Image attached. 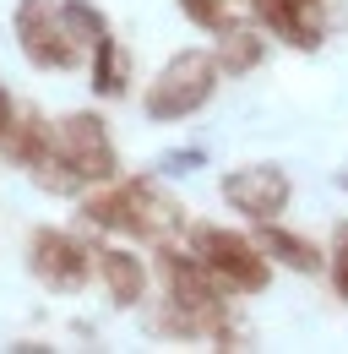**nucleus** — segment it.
<instances>
[{
    "instance_id": "nucleus-1",
    "label": "nucleus",
    "mask_w": 348,
    "mask_h": 354,
    "mask_svg": "<svg viewBox=\"0 0 348 354\" xmlns=\"http://www.w3.org/2000/svg\"><path fill=\"white\" fill-rule=\"evenodd\" d=\"M82 223L87 229H120L130 240L164 245L174 229L185 223V207L158 191V180H109V191L87 196L82 202Z\"/></svg>"
},
{
    "instance_id": "nucleus-2",
    "label": "nucleus",
    "mask_w": 348,
    "mask_h": 354,
    "mask_svg": "<svg viewBox=\"0 0 348 354\" xmlns=\"http://www.w3.org/2000/svg\"><path fill=\"white\" fill-rule=\"evenodd\" d=\"M218 93V55L207 49H180L169 66L147 82V120H191L196 109H207V98Z\"/></svg>"
},
{
    "instance_id": "nucleus-3",
    "label": "nucleus",
    "mask_w": 348,
    "mask_h": 354,
    "mask_svg": "<svg viewBox=\"0 0 348 354\" xmlns=\"http://www.w3.org/2000/svg\"><path fill=\"white\" fill-rule=\"evenodd\" d=\"M191 251L213 267V278L229 295H261L267 278H272V257L256 240H245L240 229H223V223H196L191 229Z\"/></svg>"
},
{
    "instance_id": "nucleus-4",
    "label": "nucleus",
    "mask_w": 348,
    "mask_h": 354,
    "mask_svg": "<svg viewBox=\"0 0 348 354\" xmlns=\"http://www.w3.org/2000/svg\"><path fill=\"white\" fill-rule=\"evenodd\" d=\"M55 158H60V169L66 175H77V185H109V180L120 175V158H115V142L104 131V120L98 115H66L60 126H55V147H49Z\"/></svg>"
},
{
    "instance_id": "nucleus-5",
    "label": "nucleus",
    "mask_w": 348,
    "mask_h": 354,
    "mask_svg": "<svg viewBox=\"0 0 348 354\" xmlns=\"http://www.w3.org/2000/svg\"><path fill=\"white\" fill-rule=\"evenodd\" d=\"M11 28H17V44L28 55V66H39V71H71L77 55H82V44L66 33V22L49 0H22Z\"/></svg>"
},
{
    "instance_id": "nucleus-6",
    "label": "nucleus",
    "mask_w": 348,
    "mask_h": 354,
    "mask_svg": "<svg viewBox=\"0 0 348 354\" xmlns=\"http://www.w3.org/2000/svg\"><path fill=\"white\" fill-rule=\"evenodd\" d=\"M28 267H33L39 283L60 289V295H77L87 283V272H93V251L66 229H39L28 240Z\"/></svg>"
},
{
    "instance_id": "nucleus-7",
    "label": "nucleus",
    "mask_w": 348,
    "mask_h": 354,
    "mask_svg": "<svg viewBox=\"0 0 348 354\" xmlns=\"http://www.w3.org/2000/svg\"><path fill=\"white\" fill-rule=\"evenodd\" d=\"M289 196H294V185H289V175H283L278 164H245V169L223 175V202H229L234 213H245L251 223L278 218V213L289 207Z\"/></svg>"
},
{
    "instance_id": "nucleus-8",
    "label": "nucleus",
    "mask_w": 348,
    "mask_h": 354,
    "mask_svg": "<svg viewBox=\"0 0 348 354\" xmlns=\"http://www.w3.org/2000/svg\"><path fill=\"white\" fill-rule=\"evenodd\" d=\"M251 11H256L261 28L272 39H283V44H294V49L321 44V0H251Z\"/></svg>"
},
{
    "instance_id": "nucleus-9",
    "label": "nucleus",
    "mask_w": 348,
    "mask_h": 354,
    "mask_svg": "<svg viewBox=\"0 0 348 354\" xmlns=\"http://www.w3.org/2000/svg\"><path fill=\"white\" fill-rule=\"evenodd\" d=\"M98 278H104V289H109L115 306H136L147 295V267L136 262V251H120V245L98 251Z\"/></svg>"
},
{
    "instance_id": "nucleus-10",
    "label": "nucleus",
    "mask_w": 348,
    "mask_h": 354,
    "mask_svg": "<svg viewBox=\"0 0 348 354\" xmlns=\"http://www.w3.org/2000/svg\"><path fill=\"white\" fill-rule=\"evenodd\" d=\"M256 245L272 257V262H283L289 272H321V267H327V257L316 251V240H304V234H294V229H278L272 218L261 223Z\"/></svg>"
},
{
    "instance_id": "nucleus-11",
    "label": "nucleus",
    "mask_w": 348,
    "mask_h": 354,
    "mask_svg": "<svg viewBox=\"0 0 348 354\" xmlns=\"http://www.w3.org/2000/svg\"><path fill=\"white\" fill-rule=\"evenodd\" d=\"M218 71L223 77H245V71H256L261 55H267V39H261L256 28H240V22H223L218 28Z\"/></svg>"
},
{
    "instance_id": "nucleus-12",
    "label": "nucleus",
    "mask_w": 348,
    "mask_h": 354,
    "mask_svg": "<svg viewBox=\"0 0 348 354\" xmlns=\"http://www.w3.org/2000/svg\"><path fill=\"white\" fill-rule=\"evenodd\" d=\"M0 142H6V158H11V164L39 169L44 158H49V147H55V131L44 126L39 115H22V120H11V131L0 136Z\"/></svg>"
},
{
    "instance_id": "nucleus-13",
    "label": "nucleus",
    "mask_w": 348,
    "mask_h": 354,
    "mask_svg": "<svg viewBox=\"0 0 348 354\" xmlns=\"http://www.w3.org/2000/svg\"><path fill=\"white\" fill-rule=\"evenodd\" d=\"M93 93H104V98H120L126 93V49L115 44L109 33L93 44Z\"/></svg>"
},
{
    "instance_id": "nucleus-14",
    "label": "nucleus",
    "mask_w": 348,
    "mask_h": 354,
    "mask_svg": "<svg viewBox=\"0 0 348 354\" xmlns=\"http://www.w3.org/2000/svg\"><path fill=\"white\" fill-rule=\"evenodd\" d=\"M60 22H66V33H71L77 44H87V49L109 33V22H104V11H98L93 0H66V6H60Z\"/></svg>"
},
{
    "instance_id": "nucleus-15",
    "label": "nucleus",
    "mask_w": 348,
    "mask_h": 354,
    "mask_svg": "<svg viewBox=\"0 0 348 354\" xmlns=\"http://www.w3.org/2000/svg\"><path fill=\"white\" fill-rule=\"evenodd\" d=\"M174 6H180L196 28H213V33L229 22V0H174Z\"/></svg>"
},
{
    "instance_id": "nucleus-16",
    "label": "nucleus",
    "mask_w": 348,
    "mask_h": 354,
    "mask_svg": "<svg viewBox=\"0 0 348 354\" xmlns=\"http://www.w3.org/2000/svg\"><path fill=\"white\" fill-rule=\"evenodd\" d=\"M332 283L348 300V223H338V245H332Z\"/></svg>"
},
{
    "instance_id": "nucleus-17",
    "label": "nucleus",
    "mask_w": 348,
    "mask_h": 354,
    "mask_svg": "<svg viewBox=\"0 0 348 354\" xmlns=\"http://www.w3.org/2000/svg\"><path fill=\"white\" fill-rule=\"evenodd\" d=\"M202 164V147H185V153H164L158 158V175H191Z\"/></svg>"
},
{
    "instance_id": "nucleus-18",
    "label": "nucleus",
    "mask_w": 348,
    "mask_h": 354,
    "mask_svg": "<svg viewBox=\"0 0 348 354\" xmlns=\"http://www.w3.org/2000/svg\"><path fill=\"white\" fill-rule=\"evenodd\" d=\"M11 120H17V104H11V93L0 88V136L11 131Z\"/></svg>"
},
{
    "instance_id": "nucleus-19",
    "label": "nucleus",
    "mask_w": 348,
    "mask_h": 354,
    "mask_svg": "<svg viewBox=\"0 0 348 354\" xmlns=\"http://www.w3.org/2000/svg\"><path fill=\"white\" fill-rule=\"evenodd\" d=\"M338 185H348V175H338Z\"/></svg>"
}]
</instances>
